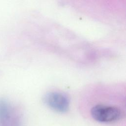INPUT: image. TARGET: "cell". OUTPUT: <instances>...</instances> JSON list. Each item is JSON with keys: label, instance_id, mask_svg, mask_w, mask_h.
I'll return each instance as SVG.
<instances>
[{"label": "cell", "instance_id": "cell-2", "mask_svg": "<svg viewBox=\"0 0 126 126\" xmlns=\"http://www.w3.org/2000/svg\"><path fill=\"white\" fill-rule=\"evenodd\" d=\"M43 102L51 109L60 113L67 112L69 108V99L66 94L61 92L46 93L43 96Z\"/></svg>", "mask_w": 126, "mask_h": 126}, {"label": "cell", "instance_id": "cell-3", "mask_svg": "<svg viewBox=\"0 0 126 126\" xmlns=\"http://www.w3.org/2000/svg\"><path fill=\"white\" fill-rule=\"evenodd\" d=\"M19 125V120L14 108L5 99H0V126Z\"/></svg>", "mask_w": 126, "mask_h": 126}, {"label": "cell", "instance_id": "cell-1", "mask_svg": "<svg viewBox=\"0 0 126 126\" xmlns=\"http://www.w3.org/2000/svg\"><path fill=\"white\" fill-rule=\"evenodd\" d=\"M91 114L96 121L102 123H112L119 120L122 113L121 110L117 106L98 104L92 108Z\"/></svg>", "mask_w": 126, "mask_h": 126}]
</instances>
